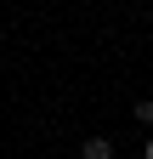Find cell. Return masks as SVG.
Instances as JSON below:
<instances>
[{
    "label": "cell",
    "mask_w": 153,
    "mask_h": 159,
    "mask_svg": "<svg viewBox=\"0 0 153 159\" xmlns=\"http://www.w3.org/2000/svg\"><path fill=\"white\" fill-rule=\"evenodd\" d=\"M130 119H136V125H147V131H153V97H136V102H130Z\"/></svg>",
    "instance_id": "2"
},
{
    "label": "cell",
    "mask_w": 153,
    "mask_h": 159,
    "mask_svg": "<svg viewBox=\"0 0 153 159\" xmlns=\"http://www.w3.org/2000/svg\"><path fill=\"white\" fill-rule=\"evenodd\" d=\"M142 159H153V136H147V142H142Z\"/></svg>",
    "instance_id": "3"
},
{
    "label": "cell",
    "mask_w": 153,
    "mask_h": 159,
    "mask_svg": "<svg viewBox=\"0 0 153 159\" xmlns=\"http://www.w3.org/2000/svg\"><path fill=\"white\" fill-rule=\"evenodd\" d=\"M80 159H113V136H85V142H80Z\"/></svg>",
    "instance_id": "1"
}]
</instances>
